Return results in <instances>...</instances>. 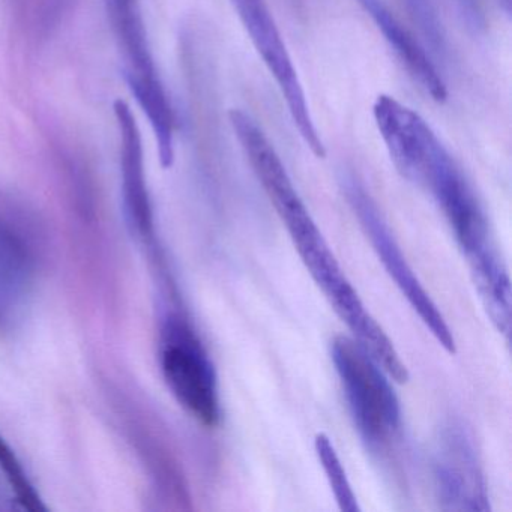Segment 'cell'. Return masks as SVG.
I'll return each instance as SVG.
<instances>
[{
    "instance_id": "9",
    "label": "cell",
    "mask_w": 512,
    "mask_h": 512,
    "mask_svg": "<svg viewBox=\"0 0 512 512\" xmlns=\"http://www.w3.org/2000/svg\"><path fill=\"white\" fill-rule=\"evenodd\" d=\"M355 2L373 20L398 61L406 68L409 76L418 83L419 88L430 95L431 100L436 103H445L448 98V89L433 59L430 58L425 47L391 13L388 5L383 0H355Z\"/></svg>"
},
{
    "instance_id": "1",
    "label": "cell",
    "mask_w": 512,
    "mask_h": 512,
    "mask_svg": "<svg viewBox=\"0 0 512 512\" xmlns=\"http://www.w3.org/2000/svg\"><path fill=\"white\" fill-rule=\"evenodd\" d=\"M331 358L343 388L350 416L362 442L380 454L400 436V400L386 371L353 338L338 335Z\"/></svg>"
},
{
    "instance_id": "3",
    "label": "cell",
    "mask_w": 512,
    "mask_h": 512,
    "mask_svg": "<svg viewBox=\"0 0 512 512\" xmlns=\"http://www.w3.org/2000/svg\"><path fill=\"white\" fill-rule=\"evenodd\" d=\"M160 367L179 406L208 428L223 419L214 362L197 332L182 314L169 313L160 332Z\"/></svg>"
},
{
    "instance_id": "13",
    "label": "cell",
    "mask_w": 512,
    "mask_h": 512,
    "mask_svg": "<svg viewBox=\"0 0 512 512\" xmlns=\"http://www.w3.org/2000/svg\"><path fill=\"white\" fill-rule=\"evenodd\" d=\"M500 4H502L503 10L509 16V13H511V0H500Z\"/></svg>"
},
{
    "instance_id": "12",
    "label": "cell",
    "mask_w": 512,
    "mask_h": 512,
    "mask_svg": "<svg viewBox=\"0 0 512 512\" xmlns=\"http://www.w3.org/2000/svg\"><path fill=\"white\" fill-rule=\"evenodd\" d=\"M412 22L421 32L425 43L430 46L431 52L439 58H445L448 53L445 28L440 19L439 10L434 0H401Z\"/></svg>"
},
{
    "instance_id": "4",
    "label": "cell",
    "mask_w": 512,
    "mask_h": 512,
    "mask_svg": "<svg viewBox=\"0 0 512 512\" xmlns=\"http://www.w3.org/2000/svg\"><path fill=\"white\" fill-rule=\"evenodd\" d=\"M229 119L242 152L289 232L299 257L305 259L328 245L302 202L277 149L256 119L238 109L229 113Z\"/></svg>"
},
{
    "instance_id": "2",
    "label": "cell",
    "mask_w": 512,
    "mask_h": 512,
    "mask_svg": "<svg viewBox=\"0 0 512 512\" xmlns=\"http://www.w3.org/2000/svg\"><path fill=\"white\" fill-rule=\"evenodd\" d=\"M104 7L124 59L128 88L154 131L161 166L170 169L175 161V115L155 67L140 0H104Z\"/></svg>"
},
{
    "instance_id": "5",
    "label": "cell",
    "mask_w": 512,
    "mask_h": 512,
    "mask_svg": "<svg viewBox=\"0 0 512 512\" xmlns=\"http://www.w3.org/2000/svg\"><path fill=\"white\" fill-rule=\"evenodd\" d=\"M340 185L347 203L352 208L353 214L358 217L365 235L370 239L371 245L379 256L380 262L385 266L389 277L397 284L410 307L418 314L419 319L427 326L433 337L439 341L440 346L446 352L454 355L457 352V346H455L454 335H452L445 317L440 313L439 308L434 304L413 269L410 268L403 251L398 247L394 235L389 230L388 224L383 220L373 197L352 173H343Z\"/></svg>"
},
{
    "instance_id": "6",
    "label": "cell",
    "mask_w": 512,
    "mask_h": 512,
    "mask_svg": "<svg viewBox=\"0 0 512 512\" xmlns=\"http://www.w3.org/2000/svg\"><path fill=\"white\" fill-rule=\"evenodd\" d=\"M229 2L236 16L241 20L254 49L274 77L299 136L316 157L325 158V143L314 124L298 71L287 52L286 44L269 10L268 2L266 0H229Z\"/></svg>"
},
{
    "instance_id": "7",
    "label": "cell",
    "mask_w": 512,
    "mask_h": 512,
    "mask_svg": "<svg viewBox=\"0 0 512 512\" xmlns=\"http://www.w3.org/2000/svg\"><path fill=\"white\" fill-rule=\"evenodd\" d=\"M431 472L440 508L445 511H490V497L478 451L463 422L449 421L440 428Z\"/></svg>"
},
{
    "instance_id": "11",
    "label": "cell",
    "mask_w": 512,
    "mask_h": 512,
    "mask_svg": "<svg viewBox=\"0 0 512 512\" xmlns=\"http://www.w3.org/2000/svg\"><path fill=\"white\" fill-rule=\"evenodd\" d=\"M0 472L4 473L5 479L16 497V502L20 503L23 509H28L31 512L49 511V506L44 503L43 497L32 484L22 461L17 457L10 443L2 436H0Z\"/></svg>"
},
{
    "instance_id": "8",
    "label": "cell",
    "mask_w": 512,
    "mask_h": 512,
    "mask_svg": "<svg viewBox=\"0 0 512 512\" xmlns=\"http://www.w3.org/2000/svg\"><path fill=\"white\" fill-rule=\"evenodd\" d=\"M116 125L119 131L122 197L128 226L137 238L148 242L154 239V212L146 182L142 134L133 110L125 101H115Z\"/></svg>"
},
{
    "instance_id": "10",
    "label": "cell",
    "mask_w": 512,
    "mask_h": 512,
    "mask_svg": "<svg viewBox=\"0 0 512 512\" xmlns=\"http://www.w3.org/2000/svg\"><path fill=\"white\" fill-rule=\"evenodd\" d=\"M314 448H316L320 466H322L323 472H325L329 487H331L341 511H361L358 497H356L355 491H353L343 463H341L340 457H338L337 451H335L334 443L331 442L328 434L317 433L316 439H314Z\"/></svg>"
}]
</instances>
